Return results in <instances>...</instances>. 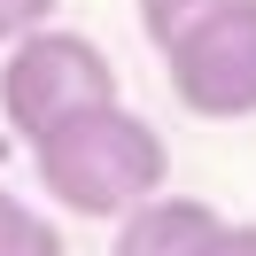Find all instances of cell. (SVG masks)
Returning <instances> with one entry per match:
<instances>
[{
    "mask_svg": "<svg viewBox=\"0 0 256 256\" xmlns=\"http://www.w3.org/2000/svg\"><path fill=\"white\" fill-rule=\"evenodd\" d=\"M47 16H54V0H0V47H16V39L39 32Z\"/></svg>",
    "mask_w": 256,
    "mask_h": 256,
    "instance_id": "cell-7",
    "label": "cell"
},
{
    "mask_svg": "<svg viewBox=\"0 0 256 256\" xmlns=\"http://www.w3.org/2000/svg\"><path fill=\"white\" fill-rule=\"evenodd\" d=\"M32 171L39 186L54 194L78 218H124L132 202L163 194V171H171V148L148 116H132L124 101H86V109L54 116L32 140Z\"/></svg>",
    "mask_w": 256,
    "mask_h": 256,
    "instance_id": "cell-1",
    "label": "cell"
},
{
    "mask_svg": "<svg viewBox=\"0 0 256 256\" xmlns=\"http://www.w3.org/2000/svg\"><path fill=\"white\" fill-rule=\"evenodd\" d=\"M163 70H171V94L210 124L256 116V0H225L218 16L186 24L163 47Z\"/></svg>",
    "mask_w": 256,
    "mask_h": 256,
    "instance_id": "cell-3",
    "label": "cell"
},
{
    "mask_svg": "<svg viewBox=\"0 0 256 256\" xmlns=\"http://www.w3.org/2000/svg\"><path fill=\"white\" fill-rule=\"evenodd\" d=\"M202 256H256V225H218L202 240Z\"/></svg>",
    "mask_w": 256,
    "mask_h": 256,
    "instance_id": "cell-8",
    "label": "cell"
},
{
    "mask_svg": "<svg viewBox=\"0 0 256 256\" xmlns=\"http://www.w3.org/2000/svg\"><path fill=\"white\" fill-rule=\"evenodd\" d=\"M218 225L225 218L202 194H148V202H132L124 218H116L109 256H202V240L218 233Z\"/></svg>",
    "mask_w": 256,
    "mask_h": 256,
    "instance_id": "cell-4",
    "label": "cell"
},
{
    "mask_svg": "<svg viewBox=\"0 0 256 256\" xmlns=\"http://www.w3.org/2000/svg\"><path fill=\"white\" fill-rule=\"evenodd\" d=\"M0 256H62V233L39 210H24L8 186H0Z\"/></svg>",
    "mask_w": 256,
    "mask_h": 256,
    "instance_id": "cell-5",
    "label": "cell"
},
{
    "mask_svg": "<svg viewBox=\"0 0 256 256\" xmlns=\"http://www.w3.org/2000/svg\"><path fill=\"white\" fill-rule=\"evenodd\" d=\"M225 0H140V32L156 39V47H171L186 24H202V16H218Z\"/></svg>",
    "mask_w": 256,
    "mask_h": 256,
    "instance_id": "cell-6",
    "label": "cell"
},
{
    "mask_svg": "<svg viewBox=\"0 0 256 256\" xmlns=\"http://www.w3.org/2000/svg\"><path fill=\"white\" fill-rule=\"evenodd\" d=\"M86 101H116V62L86 32L39 24V32H24L16 47H8V62H0V116L16 124L24 140H39L54 116L86 109Z\"/></svg>",
    "mask_w": 256,
    "mask_h": 256,
    "instance_id": "cell-2",
    "label": "cell"
}]
</instances>
